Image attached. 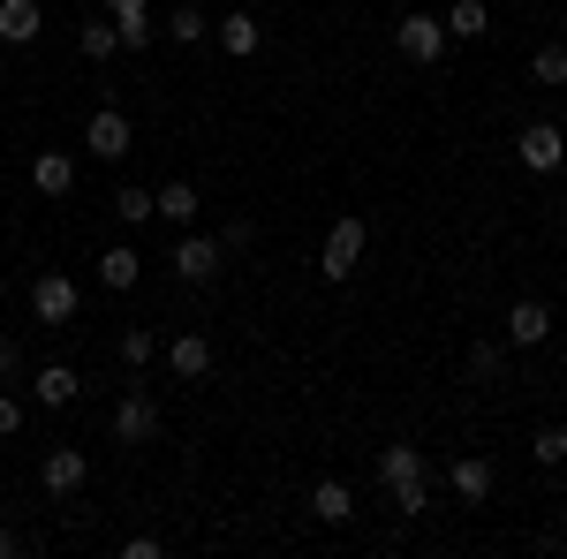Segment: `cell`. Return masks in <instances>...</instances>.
Returning a JSON list of instances; mask_svg holds the SVG:
<instances>
[{
	"label": "cell",
	"mask_w": 567,
	"mask_h": 559,
	"mask_svg": "<svg viewBox=\"0 0 567 559\" xmlns=\"http://www.w3.org/2000/svg\"><path fill=\"white\" fill-rule=\"evenodd\" d=\"M529 76H537L545 91L567 84V45H537V53H529Z\"/></svg>",
	"instance_id": "25"
},
{
	"label": "cell",
	"mask_w": 567,
	"mask_h": 559,
	"mask_svg": "<svg viewBox=\"0 0 567 559\" xmlns=\"http://www.w3.org/2000/svg\"><path fill=\"white\" fill-rule=\"evenodd\" d=\"M39 484L53 491V499H76V491L91 484V462L76 454V446H53V454L39 462Z\"/></svg>",
	"instance_id": "9"
},
{
	"label": "cell",
	"mask_w": 567,
	"mask_h": 559,
	"mask_svg": "<svg viewBox=\"0 0 567 559\" xmlns=\"http://www.w3.org/2000/svg\"><path fill=\"white\" fill-rule=\"evenodd\" d=\"M446 484H454V499H462V507H484V499H492V484H499V469H492V454H462V462L446 469Z\"/></svg>",
	"instance_id": "10"
},
{
	"label": "cell",
	"mask_w": 567,
	"mask_h": 559,
	"mask_svg": "<svg viewBox=\"0 0 567 559\" xmlns=\"http://www.w3.org/2000/svg\"><path fill=\"white\" fill-rule=\"evenodd\" d=\"M130 144H136V130H130L122 106H99V114L84 122V152L91 159H130Z\"/></svg>",
	"instance_id": "5"
},
{
	"label": "cell",
	"mask_w": 567,
	"mask_h": 559,
	"mask_svg": "<svg viewBox=\"0 0 567 559\" xmlns=\"http://www.w3.org/2000/svg\"><path fill=\"white\" fill-rule=\"evenodd\" d=\"M167 39H175V45H205V39H213V15H205V8H189V0H182L175 15H167Z\"/></svg>",
	"instance_id": "22"
},
{
	"label": "cell",
	"mask_w": 567,
	"mask_h": 559,
	"mask_svg": "<svg viewBox=\"0 0 567 559\" xmlns=\"http://www.w3.org/2000/svg\"><path fill=\"white\" fill-rule=\"evenodd\" d=\"M529 454H537V469H560V462H567V431H560V424H537Z\"/></svg>",
	"instance_id": "26"
},
{
	"label": "cell",
	"mask_w": 567,
	"mask_h": 559,
	"mask_svg": "<svg viewBox=\"0 0 567 559\" xmlns=\"http://www.w3.org/2000/svg\"><path fill=\"white\" fill-rule=\"evenodd\" d=\"M0 476H8V469H0Z\"/></svg>",
	"instance_id": "35"
},
{
	"label": "cell",
	"mask_w": 567,
	"mask_h": 559,
	"mask_svg": "<svg viewBox=\"0 0 567 559\" xmlns=\"http://www.w3.org/2000/svg\"><path fill=\"white\" fill-rule=\"evenodd\" d=\"M310 515L326 521V529L355 521V491H349V476H318V484H310Z\"/></svg>",
	"instance_id": "12"
},
{
	"label": "cell",
	"mask_w": 567,
	"mask_h": 559,
	"mask_svg": "<svg viewBox=\"0 0 567 559\" xmlns=\"http://www.w3.org/2000/svg\"><path fill=\"white\" fill-rule=\"evenodd\" d=\"M386 499H393V515H409V521H416L424 507H432V484H424V476H416V484H393Z\"/></svg>",
	"instance_id": "28"
},
{
	"label": "cell",
	"mask_w": 567,
	"mask_h": 559,
	"mask_svg": "<svg viewBox=\"0 0 567 559\" xmlns=\"http://www.w3.org/2000/svg\"><path fill=\"white\" fill-rule=\"evenodd\" d=\"M439 23H446V39H484V31H492V8H484V0H454Z\"/></svg>",
	"instance_id": "20"
},
{
	"label": "cell",
	"mask_w": 567,
	"mask_h": 559,
	"mask_svg": "<svg viewBox=\"0 0 567 559\" xmlns=\"http://www.w3.org/2000/svg\"><path fill=\"white\" fill-rule=\"evenodd\" d=\"M205 213V197H197V182H167V189H152V219H167V227H189V219Z\"/></svg>",
	"instance_id": "14"
},
{
	"label": "cell",
	"mask_w": 567,
	"mask_h": 559,
	"mask_svg": "<svg viewBox=\"0 0 567 559\" xmlns=\"http://www.w3.org/2000/svg\"><path fill=\"white\" fill-rule=\"evenodd\" d=\"M213 39H219L227 61H250V53L265 45V23L250 15V8H227V15H213Z\"/></svg>",
	"instance_id": "8"
},
{
	"label": "cell",
	"mask_w": 567,
	"mask_h": 559,
	"mask_svg": "<svg viewBox=\"0 0 567 559\" xmlns=\"http://www.w3.org/2000/svg\"><path fill=\"white\" fill-rule=\"evenodd\" d=\"M250 242H258L250 219H227V227H219V250H250Z\"/></svg>",
	"instance_id": "30"
},
{
	"label": "cell",
	"mask_w": 567,
	"mask_h": 559,
	"mask_svg": "<svg viewBox=\"0 0 567 559\" xmlns=\"http://www.w3.org/2000/svg\"><path fill=\"white\" fill-rule=\"evenodd\" d=\"M393 45H401V61H416V69H439V61H446V23H439V15H424V8H416V15H401V23H393Z\"/></svg>",
	"instance_id": "2"
},
{
	"label": "cell",
	"mask_w": 567,
	"mask_h": 559,
	"mask_svg": "<svg viewBox=\"0 0 567 559\" xmlns=\"http://www.w3.org/2000/svg\"><path fill=\"white\" fill-rule=\"evenodd\" d=\"M424 476V446H409V438H393V446H379V484H416Z\"/></svg>",
	"instance_id": "18"
},
{
	"label": "cell",
	"mask_w": 567,
	"mask_h": 559,
	"mask_svg": "<svg viewBox=\"0 0 567 559\" xmlns=\"http://www.w3.org/2000/svg\"><path fill=\"white\" fill-rule=\"evenodd\" d=\"M363 213H349V219H333V235H326V250H318V280H355V265H363Z\"/></svg>",
	"instance_id": "1"
},
{
	"label": "cell",
	"mask_w": 567,
	"mask_h": 559,
	"mask_svg": "<svg viewBox=\"0 0 567 559\" xmlns=\"http://www.w3.org/2000/svg\"><path fill=\"white\" fill-rule=\"evenodd\" d=\"M545 333H553V310H545V302H537V296L507 302V348H537V341H545Z\"/></svg>",
	"instance_id": "13"
},
{
	"label": "cell",
	"mask_w": 567,
	"mask_h": 559,
	"mask_svg": "<svg viewBox=\"0 0 567 559\" xmlns=\"http://www.w3.org/2000/svg\"><path fill=\"white\" fill-rule=\"evenodd\" d=\"M39 31H45L39 0H0V45H31Z\"/></svg>",
	"instance_id": "16"
},
{
	"label": "cell",
	"mask_w": 567,
	"mask_h": 559,
	"mask_svg": "<svg viewBox=\"0 0 567 559\" xmlns=\"http://www.w3.org/2000/svg\"><path fill=\"white\" fill-rule=\"evenodd\" d=\"M76 393H84V379H76L69 363H45V371H31V401H39V408H69Z\"/></svg>",
	"instance_id": "15"
},
{
	"label": "cell",
	"mask_w": 567,
	"mask_h": 559,
	"mask_svg": "<svg viewBox=\"0 0 567 559\" xmlns=\"http://www.w3.org/2000/svg\"><path fill=\"white\" fill-rule=\"evenodd\" d=\"M167 371H175L182 386L213 379V341H205V333H175V341H167Z\"/></svg>",
	"instance_id": "11"
},
{
	"label": "cell",
	"mask_w": 567,
	"mask_h": 559,
	"mask_svg": "<svg viewBox=\"0 0 567 559\" xmlns=\"http://www.w3.org/2000/svg\"><path fill=\"white\" fill-rule=\"evenodd\" d=\"M130 8H152V0H106V15H130Z\"/></svg>",
	"instance_id": "33"
},
{
	"label": "cell",
	"mask_w": 567,
	"mask_h": 559,
	"mask_svg": "<svg viewBox=\"0 0 567 559\" xmlns=\"http://www.w3.org/2000/svg\"><path fill=\"white\" fill-rule=\"evenodd\" d=\"M219 258H227V250H219V235H175V280L182 288H205V280H219Z\"/></svg>",
	"instance_id": "4"
},
{
	"label": "cell",
	"mask_w": 567,
	"mask_h": 559,
	"mask_svg": "<svg viewBox=\"0 0 567 559\" xmlns=\"http://www.w3.org/2000/svg\"><path fill=\"white\" fill-rule=\"evenodd\" d=\"M470 371L477 379H507V341H477L470 348Z\"/></svg>",
	"instance_id": "27"
},
{
	"label": "cell",
	"mask_w": 567,
	"mask_h": 559,
	"mask_svg": "<svg viewBox=\"0 0 567 559\" xmlns=\"http://www.w3.org/2000/svg\"><path fill=\"white\" fill-rule=\"evenodd\" d=\"M114 31H122V53H144L159 23H152V8H130V15H114Z\"/></svg>",
	"instance_id": "23"
},
{
	"label": "cell",
	"mask_w": 567,
	"mask_h": 559,
	"mask_svg": "<svg viewBox=\"0 0 567 559\" xmlns=\"http://www.w3.org/2000/svg\"><path fill=\"white\" fill-rule=\"evenodd\" d=\"M76 310H84V288H76L69 272H39V280H31V318H39V325H69Z\"/></svg>",
	"instance_id": "3"
},
{
	"label": "cell",
	"mask_w": 567,
	"mask_h": 559,
	"mask_svg": "<svg viewBox=\"0 0 567 559\" xmlns=\"http://www.w3.org/2000/svg\"><path fill=\"white\" fill-rule=\"evenodd\" d=\"M76 45H84V61H114V53H122V31H114V15H91L84 31H76Z\"/></svg>",
	"instance_id": "21"
},
{
	"label": "cell",
	"mask_w": 567,
	"mask_h": 559,
	"mask_svg": "<svg viewBox=\"0 0 567 559\" xmlns=\"http://www.w3.org/2000/svg\"><path fill=\"white\" fill-rule=\"evenodd\" d=\"M152 355H159V341H152L144 325H122V363H130V371H144Z\"/></svg>",
	"instance_id": "29"
},
{
	"label": "cell",
	"mask_w": 567,
	"mask_h": 559,
	"mask_svg": "<svg viewBox=\"0 0 567 559\" xmlns=\"http://www.w3.org/2000/svg\"><path fill=\"white\" fill-rule=\"evenodd\" d=\"M159 438V401L152 393H122L114 401V446H152Z\"/></svg>",
	"instance_id": "7"
},
{
	"label": "cell",
	"mask_w": 567,
	"mask_h": 559,
	"mask_svg": "<svg viewBox=\"0 0 567 559\" xmlns=\"http://www.w3.org/2000/svg\"><path fill=\"white\" fill-rule=\"evenodd\" d=\"M31 189H39V197H69V189H76V159H69V152H39V159H31Z\"/></svg>",
	"instance_id": "17"
},
{
	"label": "cell",
	"mask_w": 567,
	"mask_h": 559,
	"mask_svg": "<svg viewBox=\"0 0 567 559\" xmlns=\"http://www.w3.org/2000/svg\"><path fill=\"white\" fill-rule=\"evenodd\" d=\"M16 379H23V348L0 333V386H16Z\"/></svg>",
	"instance_id": "31"
},
{
	"label": "cell",
	"mask_w": 567,
	"mask_h": 559,
	"mask_svg": "<svg viewBox=\"0 0 567 559\" xmlns=\"http://www.w3.org/2000/svg\"><path fill=\"white\" fill-rule=\"evenodd\" d=\"M16 431H23V401L0 386V438H16Z\"/></svg>",
	"instance_id": "32"
},
{
	"label": "cell",
	"mask_w": 567,
	"mask_h": 559,
	"mask_svg": "<svg viewBox=\"0 0 567 559\" xmlns=\"http://www.w3.org/2000/svg\"><path fill=\"white\" fill-rule=\"evenodd\" d=\"M136 272H144V258H136L130 242H114V250L99 258V288H114V296H122V288H136Z\"/></svg>",
	"instance_id": "19"
},
{
	"label": "cell",
	"mask_w": 567,
	"mask_h": 559,
	"mask_svg": "<svg viewBox=\"0 0 567 559\" xmlns=\"http://www.w3.org/2000/svg\"><path fill=\"white\" fill-rule=\"evenodd\" d=\"M8 552H16V537H8V521H0V559H8Z\"/></svg>",
	"instance_id": "34"
},
{
	"label": "cell",
	"mask_w": 567,
	"mask_h": 559,
	"mask_svg": "<svg viewBox=\"0 0 567 559\" xmlns=\"http://www.w3.org/2000/svg\"><path fill=\"white\" fill-rule=\"evenodd\" d=\"M515 159H523L529 174H560V167H567V130H553V122H529V130L515 136Z\"/></svg>",
	"instance_id": "6"
},
{
	"label": "cell",
	"mask_w": 567,
	"mask_h": 559,
	"mask_svg": "<svg viewBox=\"0 0 567 559\" xmlns=\"http://www.w3.org/2000/svg\"><path fill=\"white\" fill-rule=\"evenodd\" d=\"M114 219H122V227H144V219H152V189L122 182V189H114Z\"/></svg>",
	"instance_id": "24"
}]
</instances>
